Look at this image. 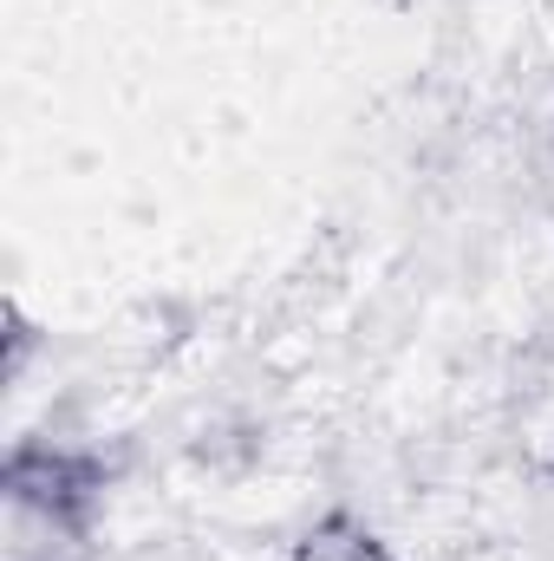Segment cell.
<instances>
[{"label":"cell","instance_id":"1","mask_svg":"<svg viewBox=\"0 0 554 561\" xmlns=\"http://www.w3.org/2000/svg\"><path fill=\"white\" fill-rule=\"evenodd\" d=\"M300 561H392L372 536H359V529H346V523H333V529H320V536H307L300 542Z\"/></svg>","mask_w":554,"mask_h":561}]
</instances>
